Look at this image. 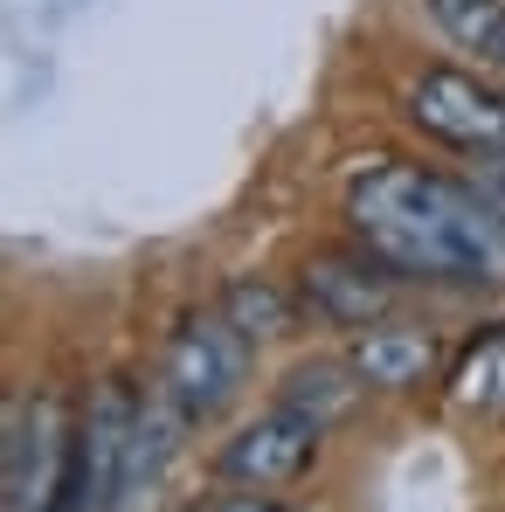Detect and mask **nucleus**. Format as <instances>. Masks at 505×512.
Wrapping results in <instances>:
<instances>
[{
  "mask_svg": "<svg viewBox=\"0 0 505 512\" xmlns=\"http://www.w3.org/2000/svg\"><path fill=\"white\" fill-rule=\"evenodd\" d=\"M346 229L402 284L416 277V284L505 291V215L471 180L409 160H374L346 187Z\"/></svg>",
  "mask_w": 505,
  "mask_h": 512,
  "instance_id": "f257e3e1",
  "label": "nucleus"
},
{
  "mask_svg": "<svg viewBox=\"0 0 505 512\" xmlns=\"http://www.w3.org/2000/svg\"><path fill=\"white\" fill-rule=\"evenodd\" d=\"M250 353H256V346L236 333L229 312H194V319H180V333H173V346H167L160 388L180 402L187 423H215V416L243 395V381H250Z\"/></svg>",
  "mask_w": 505,
  "mask_h": 512,
  "instance_id": "f03ea898",
  "label": "nucleus"
},
{
  "mask_svg": "<svg viewBox=\"0 0 505 512\" xmlns=\"http://www.w3.org/2000/svg\"><path fill=\"white\" fill-rule=\"evenodd\" d=\"M402 111H409V125H422L429 139H443L457 153H505V97L478 84L471 70H450V63L416 70Z\"/></svg>",
  "mask_w": 505,
  "mask_h": 512,
  "instance_id": "7ed1b4c3",
  "label": "nucleus"
},
{
  "mask_svg": "<svg viewBox=\"0 0 505 512\" xmlns=\"http://www.w3.org/2000/svg\"><path fill=\"white\" fill-rule=\"evenodd\" d=\"M312 450H319V423H305L298 409H284V402H277L270 416L243 423L229 443H222L215 471H222L229 485H243V492H277V485L305 478Z\"/></svg>",
  "mask_w": 505,
  "mask_h": 512,
  "instance_id": "20e7f679",
  "label": "nucleus"
},
{
  "mask_svg": "<svg viewBox=\"0 0 505 512\" xmlns=\"http://www.w3.org/2000/svg\"><path fill=\"white\" fill-rule=\"evenodd\" d=\"M395 291H402V277L381 263V256H312L305 263V277H298V298H305V312L312 319H326V326H381L388 312H395Z\"/></svg>",
  "mask_w": 505,
  "mask_h": 512,
  "instance_id": "39448f33",
  "label": "nucleus"
},
{
  "mask_svg": "<svg viewBox=\"0 0 505 512\" xmlns=\"http://www.w3.org/2000/svg\"><path fill=\"white\" fill-rule=\"evenodd\" d=\"M187 416H180V402H173L167 388H153V395H139V416H132V436H125V457H118V492H111V512H132L160 478H167V464L180 457V436H187Z\"/></svg>",
  "mask_w": 505,
  "mask_h": 512,
  "instance_id": "423d86ee",
  "label": "nucleus"
},
{
  "mask_svg": "<svg viewBox=\"0 0 505 512\" xmlns=\"http://www.w3.org/2000/svg\"><path fill=\"white\" fill-rule=\"evenodd\" d=\"M132 416H139V395H132L125 381H104V388L90 395L84 423H77V471H84L90 512H111V492H118V457H125Z\"/></svg>",
  "mask_w": 505,
  "mask_h": 512,
  "instance_id": "0eeeda50",
  "label": "nucleus"
},
{
  "mask_svg": "<svg viewBox=\"0 0 505 512\" xmlns=\"http://www.w3.org/2000/svg\"><path fill=\"white\" fill-rule=\"evenodd\" d=\"M346 367L367 381V388H416L429 381V367H436V340L429 333H409V326H367L353 353H346Z\"/></svg>",
  "mask_w": 505,
  "mask_h": 512,
  "instance_id": "6e6552de",
  "label": "nucleus"
},
{
  "mask_svg": "<svg viewBox=\"0 0 505 512\" xmlns=\"http://www.w3.org/2000/svg\"><path fill=\"white\" fill-rule=\"evenodd\" d=\"M360 388H367V381H360L353 367H333V360H305V367H291V374H284V395H277V402H284V409H298L305 423L333 429L339 416L360 402Z\"/></svg>",
  "mask_w": 505,
  "mask_h": 512,
  "instance_id": "1a4fd4ad",
  "label": "nucleus"
},
{
  "mask_svg": "<svg viewBox=\"0 0 505 512\" xmlns=\"http://www.w3.org/2000/svg\"><path fill=\"white\" fill-rule=\"evenodd\" d=\"M422 7H429V21L443 28L450 49L505 70V0H422Z\"/></svg>",
  "mask_w": 505,
  "mask_h": 512,
  "instance_id": "9d476101",
  "label": "nucleus"
},
{
  "mask_svg": "<svg viewBox=\"0 0 505 512\" xmlns=\"http://www.w3.org/2000/svg\"><path fill=\"white\" fill-rule=\"evenodd\" d=\"M222 312L236 319V333L250 346H270V340H284L298 319H291V298L277 291V284H263V277H243V284H229L222 291Z\"/></svg>",
  "mask_w": 505,
  "mask_h": 512,
  "instance_id": "9b49d317",
  "label": "nucleus"
},
{
  "mask_svg": "<svg viewBox=\"0 0 505 512\" xmlns=\"http://www.w3.org/2000/svg\"><path fill=\"white\" fill-rule=\"evenodd\" d=\"M215 512H277V506H263V499H222Z\"/></svg>",
  "mask_w": 505,
  "mask_h": 512,
  "instance_id": "f8f14e48",
  "label": "nucleus"
},
{
  "mask_svg": "<svg viewBox=\"0 0 505 512\" xmlns=\"http://www.w3.org/2000/svg\"><path fill=\"white\" fill-rule=\"evenodd\" d=\"M277 512H305V506H277Z\"/></svg>",
  "mask_w": 505,
  "mask_h": 512,
  "instance_id": "ddd939ff",
  "label": "nucleus"
},
{
  "mask_svg": "<svg viewBox=\"0 0 505 512\" xmlns=\"http://www.w3.org/2000/svg\"><path fill=\"white\" fill-rule=\"evenodd\" d=\"M201 512H215V506H201Z\"/></svg>",
  "mask_w": 505,
  "mask_h": 512,
  "instance_id": "4468645a",
  "label": "nucleus"
}]
</instances>
